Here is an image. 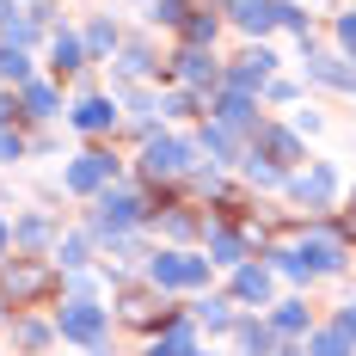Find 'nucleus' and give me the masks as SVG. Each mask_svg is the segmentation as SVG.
Returning a JSON list of instances; mask_svg holds the SVG:
<instances>
[{
  "instance_id": "nucleus-1",
  "label": "nucleus",
  "mask_w": 356,
  "mask_h": 356,
  "mask_svg": "<svg viewBox=\"0 0 356 356\" xmlns=\"http://www.w3.org/2000/svg\"><path fill=\"white\" fill-rule=\"evenodd\" d=\"M147 221V203L136 191H123V184H105L99 191V203H92V221H86V234L92 240H111V234H136Z\"/></svg>"
},
{
  "instance_id": "nucleus-2",
  "label": "nucleus",
  "mask_w": 356,
  "mask_h": 356,
  "mask_svg": "<svg viewBox=\"0 0 356 356\" xmlns=\"http://www.w3.org/2000/svg\"><path fill=\"white\" fill-rule=\"evenodd\" d=\"M56 338H68V344H80V350H105L111 314L99 307V301L74 295V301H62V307H56Z\"/></svg>"
},
{
  "instance_id": "nucleus-3",
  "label": "nucleus",
  "mask_w": 356,
  "mask_h": 356,
  "mask_svg": "<svg viewBox=\"0 0 356 356\" xmlns=\"http://www.w3.org/2000/svg\"><path fill=\"white\" fill-rule=\"evenodd\" d=\"M147 283L154 289H203L209 283V258H197V252H147Z\"/></svg>"
},
{
  "instance_id": "nucleus-4",
  "label": "nucleus",
  "mask_w": 356,
  "mask_h": 356,
  "mask_svg": "<svg viewBox=\"0 0 356 356\" xmlns=\"http://www.w3.org/2000/svg\"><path fill=\"white\" fill-rule=\"evenodd\" d=\"M197 154H203L197 142H178V136H147V142H142V178H184Z\"/></svg>"
},
{
  "instance_id": "nucleus-5",
  "label": "nucleus",
  "mask_w": 356,
  "mask_h": 356,
  "mask_svg": "<svg viewBox=\"0 0 356 356\" xmlns=\"http://www.w3.org/2000/svg\"><path fill=\"white\" fill-rule=\"evenodd\" d=\"M62 184H68L74 197H99L105 184H117V154H105V147H86L68 172H62Z\"/></svg>"
},
{
  "instance_id": "nucleus-6",
  "label": "nucleus",
  "mask_w": 356,
  "mask_h": 356,
  "mask_svg": "<svg viewBox=\"0 0 356 356\" xmlns=\"http://www.w3.org/2000/svg\"><path fill=\"white\" fill-rule=\"evenodd\" d=\"M252 154H258V160H270L277 172H295V166H301V136H295V129H283V123H258Z\"/></svg>"
},
{
  "instance_id": "nucleus-7",
  "label": "nucleus",
  "mask_w": 356,
  "mask_h": 356,
  "mask_svg": "<svg viewBox=\"0 0 356 356\" xmlns=\"http://www.w3.org/2000/svg\"><path fill=\"white\" fill-rule=\"evenodd\" d=\"M209 117L221 123V129H234V136H258V99L252 92H240V86H221V99L209 105Z\"/></svg>"
},
{
  "instance_id": "nucleus-8",
  "label": "nucleus",
  "mask_w": 356,
  "mask_h": 356,
  "mask_svg": "<svg viewBox=\"0 0 356 356\" xmlns=\"http://www.w3.org/2000/svg\"><path fill=\"white\" fill-rule=\"evenodd\" d=\"M289 197L295 203H307V209H332L338 203V172L332 166H307V172H289Z\"/></svg>"
},
{
  "instance_id": "nucleus-9",
  "label": "nucleus",
  "mask_w": 356,
  "mask_h": 356,
  "mask_svg": "<svg viewBox=\"0 0 356 356\" xmlns=\"http://www.w3.org/2000/svg\"><path fill=\"white\" fill-rule=\"evenodd\" d=\"M301 258H307V270L314 277H332V270H344V258H350V246L338 240V234H325V227H314V234H301Z\"/></svg>"
},
{
  "instance_id": "nucleus-10",
  "label": "nucleus",
  "mask_w": 356,
  "mask_h": 356,
  "mask_svg": "<svg viewBox=\"0 0 356 356\" xmlns=\"http://www.w3.org/2000/svg\"><path fill=\"white\" fill-rule=\"evenodd\" d=\"M172 74L191 86V92H209V86H221V80H227V74L215 68V56H209V49H197V43H184V49H178Z\"/></svg>"
},
{
  "instance_id": "nucleus-11",
  "label": "nucleus",
  "mask_w": 356,
  "mask_h": 356,
  "mask_svg": "<svg viewBox=\"0 0 356 356\" xmlns=\"http://www.w3.org/2000/svg\"><path fill=\"white\" fill-rule=\"evenodd\" d=\"M270 74H277V56H270L264 43H252L246 56H240V62L227 68V80H221V86H240V92H258V86H270Z\"/></svg>"
},
{
  "instance_id": "nucleus-12",
  "label": "nucleus",
  "mask_w": 356,
  "mask_h": 356,
  "mask_svg": "<svg viewBox=\"0 0 356 356\" xmlns=\"http://www.w3.org/2000/svg\"><path fill=\"white\" fill-rule=\"evenodd\" d=\"M68 123L80 129V136H111V129H117V99H105V92H86V99L68 111Z\"/></svg>"
},
{
  "instance_id": "nucleus-13",
  "label": "nucleus",
  "mask_w": 356,
  "mask_h": 356,
  "mask_svg": "<svg viewBox=\"0 0 356 356\" xmlns=\"http://www.w3.org/2000/svg\"><path fill=\"white\" fill-rule=\"evenodd\" d=\"M0 289H6L13 307H19V301H31V295L49 289V270H43V264H25V258H13V264H0Z\"/></svg>"
},
{
  "instance_id": "nucleus-14",
  "label": "nucleus",
  "mask_w": 356,
  "mask_h": 356,
  "mask_svg": "<svg viewBox=\"0 0 356 356\" xmlns=\"http://www.w3.org/2000/svg\"><path fill=\"white\" fill-rule=\"evenodd\" d=\"M227 19H234L246 37H264V31H277V25H283V6H277V0H234V6H227Z\"/></svg>"
},
{
  "instance_id": "nucleus-15",
  "label": "nucleus",
  "mask_w": 356,
  "mask_h": 356,
  "mask_svg": "<svg viewBox=\"0 0 356 356\" xmlns=\"http://www.w3.org/2000/svg\"><path fill=\"white\" fill-rule=\"evenodd\" d=\"M307 80H320L332 92H356V62H344V56H314L307 49Z\"/></svg>"
},
{
  "instance_id": "nucleus-16",
  "label": "nucleus",
  "mask_w": 356,
  "mask_h": 356,
  "mask_svg": "<svg viewBox=\"0 0 356 356\" xmlns=\"http://www.w3.org/2000/svg\"><path fill=\"white\" fill-rule=\"evenodd\" d=\"M234 344H240V356H277L283 350V338L270 332V320H234Z\"/></svg>"
},
{
  "instance_id": "nucleus-17",
  "label": "nucleus",
  "mask_w": 356,
  "mask_h": 356,
  "mask_svg": "<svg viewBox=\"0 0 356 356\" xmlns=\"http://www.w3.org/2000/svg\"><path fill=\"white\" fill-rule=\"evenodd\" d=\"M147 356H197V325L172 314V320H166V332L147 344Z\"/></svg>"
},
{
  "instance_id": "nucleus-18",
  "label": "nucleus",
  "mask_w": 356,
  "mask_h": 356,
  "mask_svg": "<svg viewBox=\"0 0 356 356\" xmlns=\"http://www.w3.org/2000/svg\"><path fill=\"white\" fill-rule=\"evenodd\" d=\"M234 301L264 307V301H270V270H264V264H240V270H234Z\"/></svg>"
},
{
  "instance_id": "nucleus-19",
  "label": "nucleus",
  "mask_w": 356,
  "mask_h": 356,
  "mask_svg": "<svg viewBox=\"0 0 356 356\" xmlns=\"http://www.w3.org/2000/svg\"><path fill=\"white\" fill-rule=\"evenodd\" d=\"M270 332H277L283 344L307 338V332H314V325H307V301H277V307H270Z\"/></svg>"
},
{
  "instance_id": "nucleus-20",
  "label": "nucleus",
  "mask_w": 356,
  "mask_h": 356,
  "mask_svg": "<svg viewBox=\"0 0 356 356\" xmlns=\"http://www.w3.org/2000/svg\"><path fill=\"white\" fill-rule=\"evenodd\" d=\"M13 350H25V356H37V350H49L56 344V320H13Z\"/></svg>"
},
{
  "instance_id": "nucleus-21",
  "label": "nucleus",
  "mask_w": 356,
  "mask_h": 356,
  "mask_svg": "<svg viewBox=\"0 0 356 356\" xmlns=\"http://www.w3.org/2000/svg\"><path fill=\"white\" fill-rule=\"evenodd\" d=\"M301 350H307V356H356V338L332 320V325H320V332H307V344H301Z\"/></svg>"
},
{
  "instance_id": "nucleus-22",
  "label": "nucleus",
  "mask_w": 356,
  "mask_h": 356,
  "mask_svg": "<svg viewBox=\"0 0 356 356\" xmlns=\"http://www.w3.org/2000/svg\"><path fill=\"white\" fill-rule=\"evenodd\" d=\"M49 240H56L49 215H19V221H13V246H19V252H43Z\"/></svg>"
},
{
  "instance_id": "nucleus-23",
  "label": "nucleus",
  "mask_w": 356,
  "mask_h": 356,
  "mask_svg": "<svg viewBox=\"0 0 356 356\" xmlns=\"http://www.w3.org/2000/svg\"><path fill=\"white\" fill-rule=\"evenodd\" d=\"M197 147H203L209 160H246V147H240V136H234V129H221L215 117L203 123V142H197Z\"/></svg>"
},
{
  "instance_id": "nucleus-24",
  "label": "nucleus",
  "mask_w": 356,
  "mask_h": 356,
  "mask_svg": "<svg viewBox=\"0 0 356 356\" xmlns=\"http://www.w3.org/2000/svg\"><path fill=\"white\" fill-rule=\"evenodd\" d=\"M209 264H246V234H234V227H215L209 234Z\"/></svg>"
},
{
  "instance_id": "nucleus-25",
  "label": "nucleus",
  "mask_w": 356,
  "mask_h": 356,
  "mask_svg": "<svg viewBox=\"0 0 356 356\" xmlns=\"http://www.w3.org/2000/svg\"><path fill=\"white\" fill-rule=\"evenodd\" d=\"M191 314H197V325H209V332H234V320H240L227 295H203V301H197Z\"/></svg>"
},
{
  "instance_id": "nucleus-26",
  "label": "nucleus",
  "mask_w": 356,
  "mask_h": 356,
  "mask_svg": "<svg viewBox=\"0 0 356 356\" xmlns=\"http://www.w3.org/2000/svg\"><path fill=\"white\" fill-rule=\"evenodd\" d=\"M49 56H56V74H80L92 56H86V43L74 31H56V43H49Z\"/></svg>"
},
{
  "instance_id": "nucleus-27",
  "label": "nucleus",
  "mask_w": 356,
  "mask_h": 356,
  "mask_svg": "<svg viewBox=\"0 0 356 356\" xmlns=\"http://www.w3.org/2000/svg\"><path fill=\"white\" fill-rule=\"evenodd\" d=\"M19 105H25V117H56L62 99H56V86H49V80H25V86H19Z\"/></svg>"
},
{
  "instance_id": "nucleus-28",
  "label": "nucleus",
  "mask_w": 356,
  "mask_h": 356,
  "mask_svg": "<svg viewBox=\"0 0 356 356\" xmlns=\"http://www.w3.org/2000/svg\"><path fill=\"white\" fill-rule=\"evenodd\" d=\"M86 258H92V234H68V240H56V264H62V270H86Z\"/></svg>"
},
{
  "instance_id": "nucleus-29",
  "label": "nucleus",
  "mask_w": 356,
  "mask_h": 356,
  "mask_svg": "<svg viewBox=\"0 0 356 356\" xmlns=\"http://www.w3.org/2000/svg\"><path fill=\"white\" fill-rule=\"evenodd\" d=\"M0 37H6V49H25V43L37 37V19H31V13H19V6H13V13L0 19Z\"/></svg>"
},
{
  "instance_id": "nucleus-30",
  "label": "nucleus",
  "mask_w": 356,
  "mask_h": 356,
  "mask_svg": "<svg viewBox=\"0 0 356 356\" xmlns=\"http://www.w3.org/2000/svg\"><path fill=\"white\" fill-rule=\"evenodd\" d=\"M111 49H117V25H111V19H92V25H86V56L99 62V56H111Z\"/></svg>"
},
{
  "instance_id": "nucleus-31",
  "label": "nucleus",
  "mask_w": 356,
  "mask_h": 356,
  "mask_svg": "<svg viewBox=\"0 0 356 356\" xmlns=\"http://www.w3.org/2000/svg\"><path fill=\"white\" fill-rule=\"evenodd\" d=\"M147 68H154V56H147V43H129V49L117 56V74H123V80H142Z\"/></svg>"
},
{
  "instance_id": "nucleus-32",
  "label": "nucleus",
  "mask_w": 356,
  "mask_h": 356,
  "mask_svg": "<svg viewBox=\"0 0 356 356\" xmlns=\"http://www.w3.org/2000/svg\"><path fill=\"white\" fill-rule=\"evenodd\" d=\"M0 80H19V86H25V80H31V56H25V49H0Z\"/></svg>"
},
{
  "instance_id": "nucleus-33",
  "label": "nucleus",
  "mask_w": 356,
  "mask_h": 356,
  "mask_svg": "<svg viewBox=\"0 0 356 356\" xmlns=\"http://www.w3.org/2000/svg\"><path fill=\"white\" fill-rule=\"evenodd\" d=\"M184 43L209 49V43H215V13H197V19H184Z\"/></svg>"
},
{
  "instance_id": "nucleus-34",
  "label": "nucleus",
  "mask_w": 356,
  "mask_h": 356,
  "mask_svg": "<svg viewBox=\"0 0 356 356\" xmlns=\"http://www.w3.org/2000/svg\"><path fill=\"white\" fill-rule=\"evenodd\" d=\"M197 105H203V92H191V86H184V92H166V99H160V111H166V117H197Z\"/></svg>"
},
{
  "instance_id": "nucleus-35",
  "label": "nucleus",
  "mask_w": 356,
  "mask_h": 356,
  "mask_svg": "<svg viewBox=\"0 0 356 356\" xmlns=\"http://www.w3.org/2000/svg\"><path fill=\"white\" fill-rule=\"evenodd\" d=\"M147 19H154V25H184V19H191V6H184V0H154V13H147Z\"/></svg>"
},
{
  "instance_id": "nucleus-36",
  "label": "nucleus",
  "mask_w": 356,
  "mask_h": 356,
  "mask_svg": "<svg viewBox=\"0 0 356 356\" xmlns=\"http://www.w3.org/2000/svg\"><path fill=\"white\" fill-rule=\"evenodd\" d=\"M147 314H154V301H147L142 289H129L123 295V320H147Z\"/></svg>"
},
{
  "instance_id": "nucleus-37",
  "label": "nucleus",
  "mask_w": 356,
  "mask_h": 356,
  "mask_svg": "<svg viewBox=\"0 0 356 356\" xmlns=\"http://www.w3.org/2000/svg\"><path fill=\"white\" fill-rule=\"evenodd\" d=\"M0 160H6V166H13V160H25V136H19V129H13V136L0 129Z\"/></svg>"
},
{
  "instance_id": "nucleus-38",
  "label": "nucleus",
  "mask_w": 356,
  "mask_h": 356,
  "mask_svg": "<svg viewBox=\"0 0 356 356\" xmlns=\"http://www.w3.org/2000/svg\"><path fill=\"white\" fill-rule=\"evenodd\" d=\"M338 43L350 49V62H356V13H344V19H338Z\"/></svg>"
},
{
  "instance_id": "nucleus-39",
  "label": "nucleus",
  "mask_w": 356,
  "mask_h": 356,
  "mask_svg": "<svg viewBox=\"0 0 356 356\" xmlns=\"http://www.w3.org/2000/svg\"><path fill=\"white\" fill-rule=\"evenodd\" d=\"M264 92H270V105H289V99H295V80H270Z\"/></svg>"
},
{
  "instance_id": "nucleus-40",
  "label": "nucleus",
  "mask_w": 356,
  "mask_h": 356,
  "mask_svg": "<svg viewBox=\"0 0 356 356\" xmlns=\"http://www.w3.org/2000/svg\"><path fill=\"white\" fill-rule=\"evenodd\" d=\"M191 227H197V221H191V215H178V209L166 215V234H178V240H184V234H191Z\"/></svg>"
},
{
  "instance_id": "nucleus-41",
  "label": "nucleus",
  "mask_w": 356,
  "mask_h": 356,
  "mask_svg": "<svg viewBox=\"0 0 356 356\" xmlns=\"http://www.w3.org/2000/svg\"><path fill=\"white\" fill-rule=\"evenodd\" d=\"M338 325H344V332L356 338V301H344V307H338Z\"/></svg>"
},
{
  "instance_id": "nucleus-42",
  "label": "nucleus",
  "mask_w": 356,
  "mask_h": 356,
  "mask_svg": "<svg viewBox=\"0 0 356 356\" xmlns=\"http://www.w3.org/2000/svg\"><path fill=\"white\" fill-rule=\"evenodd\" d=\"M6 252H13V221L0 215V258H6Z\"/></svg>"
},
{
  "instance_id": "nucleus-43",
  "label": "nucleus",
  "mask_w": 356,
  "mask_h": 356,
  "mask_svg": "<svg viewBox=\"0 0 356 356\" xmlns=\"http://www.w3.org/2000/svg\"><path fill=\"white\" fill-rule=\"evenodd\" d=\"M19 111V99H0V129H6V117Z\"/></svg>"
},
{
  "instance_id": "nucleus-44",
  "label": "nucleus",
  "mask_w": 356,
  "mask_h": 356,
  "mask_svg": "<svg viewBox=\"0 0 356 356\" xmlns=\"http://www.w3.org/2000/svg\"><path fill=\"white\" fill-rule=\"evenodd\" d=\"M6 13H13V0H0V19H6Z\"/></svg>"
},
{
  "instance_id": "nucleus-45",
  "label": "nucleus",
  "mask_w": 356,
  "mask_h": 356,
  "mask_svg": "<svg viewBox=\"0 0 356 356\" xmlns=\"http://www.w3.org/2000/svg\"><path fill=\"white\" fill-rule=\"evenodd\" d=\"M92 356H105V350H92Z\"/></svg>"
},
{
  "instance_id": "nucleus-46",
  "label": "nucleus",
  "mask_w": 356,
  "mask_h": 356,
  "mask_svg": "<svg viewBox=\"0 0 356 356\" xmlns=\"http://www.w3.org/2000/svg\"><path fill=\"white\" fill-rule=\"evenodd\" d=\"M197 356H203V350H197Z\"/></svg>"
}]
</instances>
